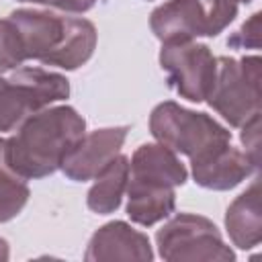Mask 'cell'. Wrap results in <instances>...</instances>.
<instances>
[{
	"label": "cell",
	"instance_id": "6da1fadb",
	"mask_svg": "<svg viewBox=\"0 0 262 262\" xmlns=\"http://www.w3.org/2000/svg\"><path fill=\"white\" fill-rule=\"evenodd\" d=\"M86 133V121L72 106H51L33 113L6 139L8 166L25 180L53 174L78 139Z\"/></svg>",
	"mask_w": 262,
	"mask_h": 262
},
{
	"label": "cell",
	"instance_id": "7a4b0ae2",
	"mask_svg": "<svg viewBox=\"0 0 262 262\" xmlns=\"http://www.w3.org/2000/svg\"><path fill=\"white\" fill-rule=\"evenodd\" d=\"M8 18L20 33L27 59H37L61 70H76L94 53L96 27L86 18L35 8H18L10 12Z\"/></svg>",
	"mask_w": 262,
	"mask_h": 262
},
{
	"label": "cell",
	"instance_id": "3957f363",
	"mask_svg": "<svg viewBox=\"0 0 262 262\" xmlns=\"http://www.w3.org/2000/svg\"><path fill=\"white\" fill-rule=\"evenodd\" d=\"M149 131L162 145L188 156L190 162H199L231 143V133L213 117L188 111L174 100L160 102L151 111Z\"/></svg>",
	"mask_w": 262,
	"mask_h": 262
},
{
	"label": "cell",
	"instance_id": "277c9868",
	"mask_svg": "<svg viewBox=\"0 0 262 262\" xmlns=\"http://www.w3.org/2000/svg\"><path fill=\"white\" fill-rule=\"evenodd\" d=\"M235 16V0H168L151 12L149 27L162 43H182L217 37Z\"/></svg>",
	"mask_w": 262,
	"mask_h": 262
},
{
	"label": "cell",
	"instance_id": "5b68a950",
	"mask_svg": "<svg viewBox=\"0 0 262 262\" xmlns=\"http://www.w3.org/2000/svg\"><path fill=\"white\" fill-rule=\"evenodd\" d=\"M260 70L262 61L258 55H244L239 59L217 57V76L207 102L231 127H242L260 115Z\"/></svg>",
	"mask_w": 262,
	"mask_h": 262
},
{
	"label": "cell",
	"instance_id": "8992f818",
	"mask_svg": "<svg viewBox=\"0 0 262 262\" xmlns=\"http://www.w3.org/2000/svg\"><path fill=\"white\" fill-rule=\"evenodd\" d=\"M70 96L66 76L43 68H16L0 78V131H14L27 117Z\"/></svg>",
	"mask_w": 262,
	"mask_h": 262
},
{
	"label": "cell",
	"instance_id": "52a82bcc",
	"mask_svg": "<svg viewBox=\"0 0 262 262\" xmlns=\"http://www.w3.org/2000/svg\"><path fill=\"white\" fill-rule=\"evenodd\" d=\"M158 252L168 262H233L235 254L225 246L217 225L192 213L174 215L156 233Z\"/></svg>",
	"mask_w": 262,
	"mask_h": 262
},
{
	"label": "cell",
	"instance_id": "ba28073f",
	"mask_svg": "<svg viewBox=\"0 0 262 262\" xmlns=\"http://www.w3.org/2000/svg\"><path fill=\"white\" fill-rule=\"evenodd\" d=\"M160 66L176 94L190 102L207 100L217 76V57L207 45L192 41L162 43Z\"/></svg>",
	"mask_w": 262,
	"mask_h": 262
},
{
	"label": "cell",
	"instance_id": "9c48e42d",
	"mask_svg": "<svg viewBox=\"0 0 262 262\" xmlns=\"http://www.w3.org/2000/svg\"><path fill=\"white\" fill-rule=\"evenodd\" d=\"M129 127H106L92 133H84L78 143L70 149V154L61 162V172L74 180L84 182L96 178L121 151L127 139Z\"/></svg>",
	"mask_w": 262,
	"mask_h": 262
},
{
	"label": "cell",
	"instance_id": "30bf717a",
	"mask_svg": "<svg viewBox=\"0 0 262 262\" xmlns=\"http://www.w3.org/2000/svg\"><path fill=\"white\" fill-rule=\"evenodd\" d=\"M84 258L88 262H104V260L149 262L154 260V252L145 233L133 229L125 221H111L90 237Z\"/></svg>",
	"mask_w": 262,
	"mask_h": 262
},
{
	"label": "cell",
	"instance_id": "8fae6325",
	"mask_svg": "<svg viewBox=\"0 0 262 262\" xmlns=\"http://www.w3.org/2000/svg\"><path fill=\"white\" fill-rule=\"evenodd\" d=\"M190 166L194 182L209 190H229L258 170V164L231 143L199 162H190Z\"/></svg>",
	"mask_w": 262,
	"mask_h": 262
},
{
	"label": "cell",
	"instance_id": "7c38bea8",
	"mask_svg": "<svg viewBox=\"0 0 262 262\" xmlns=\"http://www.w3.org/2000/svg\"><path fill=\"white\" fill-rule=\"evenodd\" d=\"M186 168L178 156L162 143H143L129 162V182L176 188L186 182Z\"/></svg>",
	"mask_w": 262,
	"mask_h": 262
},
{
	"label": "cell",
	"instance_id": "4fadbf2b",
	"mask_svg": "<svg viewBox=\"0 0 262 262\" xmlns=\"http://www.w3.org/2000/svg\"><path fill=\"white\" fill-rule=\"evenodd\" d=\"M225 227L229 239L239 250H250L262 239V213H260V182L254 180L252 186L235 196L227 207Z\"/></svg>",
	"mask_w": 262,
	"mask_h": 262
},
{
	"label": "cell",
	"instance_id": "5bb4252c",
	"mask_svg": "<svg viewBox=\"0 0 262 262\" xmlns=\"http://www.w3.org/2000/svg\"><path fill=\"white\" fill-rule=\"evenodd\" d=\"M176 192L168 186L139 184L127 180V215L133 223L149 227L174 213Z\"/></svg>",
	"mask_w": 262,
	"mask_h": 262
},
{
	"label": "cell",
	"instance_id": "9a60e30c",
	"mask_svg": "<svg viewBox=\"0 0 262 262\" xmlns=\"http://www.w3.org/2000/svg\"><path fill=\"white\" fill-rule=\"evenodd\" d=\"M127 180H129V158L119 154L96 176V182L88 190V196H86L88 209L98 215L115 213L127 190Z\"/></svg>",
	"mask_w": 262,
	"mask_h": 262
},
{
	"label": "cell",
	"instance_id": "2e32d148",
	"mask_svg": "<svg viewBox=\"0 0 262 262\" xmlns=\"http://www.w3.org/2000/svg\"><path fill=\"white\" fill-rule=\"evenodd\" d=\"M31 190L6 160V139L0 137V223L14 219L27 205Z\"/></svg>",
	"mask_w": 262,
	"mask_h": 262
},
{
	"label": "cell",
	"instance_id": "e0dca14e",
	"mask_svg": "<svg viewBox=\"0 0 262 262\" xmlns=\"http://www.w3.org/2000/svg\"><path fill=\"white\" fill-rule=\"evenodd\" d=\"M27 61L25 45L16 25L10 18L0 20V74L20 68Z\"/></svg>",
	"mask_w": 262,
	"mask_h": 262
},
{
	"label": "cell",
	"instance_id": "ac0fdd59",
	"mask_svg": "<svg viewBox=\"0 0 262 262\" xmlns=\"http://www.w3.org/2000/svg\"><path fill=\"white\" fill-rule=\"evenodd\" d=\"M260 12H254L229 39L227 45L235 49H260Z\"/></svg>",
	"mask_w": 262,
	"mask_h": 262
},
{
	"label": "cell",
	"instance_id": "d6986e66",
	"mask_svg": "<svg viewBox=\"0 0 262 262\" xmlns=\"http://www.w3.org/2000/svg\"><path fill=\"white\" fill-rule=\"evenodd\" d=\"M242 143L246 145V154L252 158V162L258 160V147H260V115L250 119L246 125H242Z\"/></svg>",
	"mask_w": 262,
	"mask_h": 262
},
{
	"label": "cell",
	"instance_id": "ffe728a7",
	"mask_svg": "<svg viewBox=\"0 0 262 262\" xmlns=\"http://www.w3.org/2000/svg\"><path fill=\"white\" fill-rule=\"evenodd\" d=\"M98 0H55V8L63 12H86Z\"/></svg>",
	"mask_w": 262,
	"mask_h": 262
},
{
	"label": "cell",
	"instance_id": "44dd1931",
	"mask_svg": "<svg viewBox=\"0 0 262 262\" xmlns=\"http://www.w3.org/2000/svg\"><path fill=\"white\" fill-rule=\"evenodd\" d=\"M10 252H8V242L0 237V260H8Z\"/></svg>",
	"mask_w": 262,
	"mask_h": 262
},
{
	"label": "cell",
	"instance_id": "7402d4cb",
	"mask_svg": "<svg viewBox=\"0 0 262 262\" xmlns=\"http://www.w3.org/2000/svg\"><path fill=\"white\" fill-rule=\"evenodd\" d=\"M20 2H33V4H43V6H53L55 8V0H20Z\"/></svg>",
	"mask_w": 262,
	"mask_h": 262
},
{
	"label": "cell",
	"instance_id": "603a6c76",
	"mask_svg": "<svg viewBox=\"0 0 262 262\" xmlns=\"http://www.w3.org/2000/svg\"><path fill=\"white\" fill-rule=\"evenodd\" d=\"M235 2H244V4H250L252 0H235Z\"/></svg>",
	"mask_w": 262,
	"mask_h": 262
}]
</instances>
